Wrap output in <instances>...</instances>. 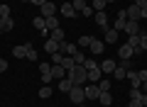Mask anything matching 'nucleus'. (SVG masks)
I'll return each mask as SVG.
<instances>
[{
    "label": "nucleus",
    "instance_id": "obj_50",
    "mask_svg": "<svg viewBox=\"0 0 147 107\" xmlns=\"http://www.w3.org/2000/svg\"><path fill=\"white\" fill-rule=\"evenodd\" d=\"M84 3H91V0H84Z\"/></svg>",
    "mask_w": 147,
    "mask_h": 107
},
{
    "label": "nucleus",
    "instance_id": "obj_43",
    "mask_svg": "<svg viewBox=\"0 0 147 107\" xmlns=\"http://www.w3.org/2000/svg\"><path fill=\"white\" fill-rule=\"evenodd\" d=\"M130 107H142V102L140 100H130Z\"/></svg>",
    "mask_w": 147,
    "mask_h": 107
},
{
    "label": "nucleus",
    "instance_id": "obj_40",
    "mask_svg": "<svg viewBox=\"0 0 147 107\" xmlns=\"http://www.w3.org/2000/svg\"><path fill=\"white\" fill-rule=\"evenodd\" d=\"M27 58H30V61H34V58H37V51L30 49V51H27Z\"/></svg>",
    "mask_w": 147,
    "mask_h": 107
},
{
    "label": "nucleus",
    "instance_id": "obj_13",
    "mask_svg": "<svg viewBox=\"0 0 147 107\" xmlns=\"http://www.w3.org/2000/svg\"><path fill=\"white\" fill-rule=\"evenodd\" d=\"M0 29L3 32H12L15 29V20H12V17H0Z\"/></svg>",
    "mask_w": 147,
    "mask_h": 107
},
{
    "label": "nucleus",
    "instance_id": "obj_26",
    "mask_svg": "<svg viewBox=\"0 0 147 107\" xmlns=\"http://www.w3.org/2000/svg\"><path fill=\"white\" fill-rule=\"evenodd\" d=\"M127 44H130L132 49H137V46H140V34H130L127 37Z\"/></svg>",
    "mask_w": 147,
    "mask_h": 107
},
{
    "label": "nucleus",
    "instance_id": "obj_17",
    "mask_svg": "<svg viewBox=\"0 0 147 107\" xmlns=\"http://www.w3.org/2000/svg\"><path fill=\"white\" fill-rule=\"evenodd\" d=\"M118 56H120V58H132V56H135V49H132L130 44H125V46H120Z\"/></svg>",
    "mask_w": 147,
    "mask_h": 107
},
{
    "label": "nucleus",
    "instance_id": "obj_33",
    "mask_svg": "<svg viewBox=\"0 0 147 107\" xmlns=\"http://www.w3.org/2000/svg\"><path fill=\"white\" fill-rule=\"evenodd\" d=\"M140 51H147V34H142L140 32V46H137Z\"/></svg>",
    "mask_w": 147,
    "mask_h": 107
},
{
    "label": "nucleus",
    "instance_id": "obj_11",
    "mask_svg": "<svg viewBox=\"0 0 147 107\" xmlns=\"http://www.w3.org/2000/svg\"><path fill=\"white\" fill-rule=\"evenodd\" d=\"M123 32H125L127 37H130V34H140V25H137L135 20H127V22H125V29H123Z\"/></svg>",
    "mask_w": 147,
    "mask_h": 107
},
{
    "label": "nucleus",
    "instance_id": "obj_5",
    "mask_svg": "<svg viewBox=\"0 0 147 107\" xmlns=\"http://www.w3.org/2000/svg\"><path fill=\"white\" fill-rule=\"evenodd\" d=\"M39 73H42V83H44V85H49V83L54 80V76H52V66H49V63H39Z\"/></svg>",
    "mask_w": 147,
    "mask_h": 107
},
{
    "label": "nucleus",
    "instance_id": "obj_20",
    "mask_svg": "<svg viewBox=\"0 0 147 107\" xmlns=\"http://www.w3.org/2000/svg\"><path fill=\"white\" fill-rule=\"evenodd\" d=\"M113 78H115V80H125L127 78V68H123L120 63H118V68L113 71Z\"/></svg>",
    "mask_w": 147,
    "mask_h": 107
},
{
    "label": "nucleus",
    "instance_id": "obj_36",
    "mask_svg": "<svg viewBox=\"0 0 147 107\" xmlns=\"http://www.w3.org/2000/svg\"><path fill=\"white\" fill-rule=\"evenodd\" d=\"M120 66L127 68V71H132V61H130V58H120Z\"/></svg>",
    "mask_w": 147,
    "mask_h": 107
},
{
    "label": "nucleus",
    "instance_id": "obj_35",
    "mask_svg": "<svg viewBox=\"0 0 147 107\" xmlns=\"http://www.w3.org/2000/svg\"><path fill=\"white\" fill-rule=\"evenodd\" d=\"M52 61H54V63H61V61H64V54H61V51H57V54H52Z\"/></svg>",
    "mask_w": 147,
    "mask_h": 107
},
{
    "label": "nucleus",
    "instance_id": "obj_48",
    "mask_svg": "<svg viewBox=\"0 0 147 107\" xmlns=\"http://www.w3.org/2000/svg\"><path fill=\"white\" fill-rule=\"evenodd\" d=\"M22 3H30V0H22Z\"/></svg>",
    "mask_w": 147,
    "mask_h": 107
},
{
    "label": "nucleus",
    "instance_id": "obj_42",
    "mask_svg": "<svg viewBox=\"0 0 147 107\" xmlns=\"http://www.w3.org/2000/svg\"><path fill=\"white\" fill-rule=\"evenodd\" d=\"M30 3H32V5H37V7H42L44 3H47V0H30Z\"/></svg>",
    "mask_w": 147,
    "mask_h": 107
},
{
    "label": "nucleus",
    "instance_id": "obj_49",
    "mask_svg": "<svg viewBox=\"0 0 147 107\" xmlns=\"http://www.w3.org/2000/svg\"><path fill=\"white\" fill-rule=\"evenodd\" d=\"M105 3H113V0H105Z\"/></svg>",
    "mask_w": 147,
    "mask_h": 107
},
{
    "label": "nucleus",
    "instance_id": "obj_18",
    "mask_svg": "<svg viewBox=\"0 0 147 107\" xmlns=\"http://www.w3.org/2000/svg\"><path fill=\"white\" fill-rule=\"evenodd\" d=\"M127 80H130V85H132V88H140V85H142L140 73H137V71H127Z\"/></svg>",
    "mask_w": 147,
    "mask_h": 107
},
{
    "label": "nucleus",
    "instance_id": "obj_45",
    "mask_svg": "<svg viewBox=\"0 0 147 107\" xmlns=\"http://www.w3.org/2000/svg\"><path fill=\"white\" fill-rule=\"evenodd\" d=\"M140 90H142V92L147 95V83H142V85H140Z\"/></svg>",
    "mask_w": 147,
    "mask_h": 107
},
{
    "label": "nucleus",
    "instance_id": "obj_16",
    "mask_svg": "<svg viewBox=\"0 0 147 107\" xmlns=\"http://www.w3.org/2000/svg\"><path fill=\"white\" fill-rule=\"evenodd\" d=\"M59 10H61V15H64V17H71V20H74V17H79V15H76V10H74V5H71V3H64V5L59 7Z\"/></svg>",
    "mask_w": 147,
    "mask_h": 107
},
{
    "label": "nucleus",
    "instance_id": "obj_41",
    "mask_svg": "<svg viewBox=\"0 0 147 107\" xmlns=\"http://www.w3.org/2000/svg\"><path fill=\"white\" fill-rule=\"evenodd\" d=\"M137 73H140V80L147 83V68H145V71H137Z\"/></svg>",
    "mask_w": 147,
    "mask_h": 107
},
{
    "label": "nucleus",
    "instance_id": "obj_25",
    "mask_svg": "<svg viewBox=\"0 0 147 107\" xmlns=\"http://www.w3.org/2000/svg\"><path fill=\"white\" fill-rule=\"evenodd\" d=\"M44 20H47V29H49V32L59 27V20H57V15H54V17H44Z\"/></svg>",
    "mask_w": 147,
    "mask_h": 107
},
{
    "label": "nucleus",
    "instance_id": "obj_6",
    "mask_svg": "<svg viewBox=\"0 0 147 107\" xmlns=\"http://www.w3.org/2000/svg\"><path fill=\"white\" fill-rule=\"evenodd\" d=\"M100 78H103V71H100L98 63H96L93 68H88V83H98Z\"/></svg>",
    "mask_w": 147,
    "mask_h": 107
},
{
    "label": "nucleus",
    "instance_id": "obj_47",
    "mask_svg": "<svg viewBox=\"0 0 147 107\" xmlns=\"http://www.w3.org/2000/svg\"><path fill=\"white\" fill-rule=\"evenodd\" d=\"M3 34H5V32H3V29H0V37H3Z\"/></svg>",
    "mask_w": 147,
    "mask_h": 107
},
{
    "label": "nucleus",
    "instance_id": "obj_32",
    "mask_svg": "<svg viewBox=\"0 0 147 107\" xmlns=\"http://www.w3.org/2000/svg\"><path fill=\"white\" fill-rule=\"evenodd\" d=\"M88 44H91V37H88V34H84V37H79V44H76V46L81 49V46H88Z\"/></svg>",
    "mask_w": 147,
    "mask_h": 107
},
{
    "label": "nucleus",
    "instance_id": "obj_29",
    "mask_svg": "<svg viewBox=\"0 0 147 107\" xmlns=\"http://www.w3.org/2000/svg\"><path fill=\"white\" fill-rule=\"evenodd\" d=\"M61 66L66 68V71H71V68L76 66V63H74V58H71V56H64V61H61Z\"/></svg>",
    "mask_w": 147,
    "mask_h": 107
},
{
    "label": "nucleus",
    "instance_id": "obj_28",
    "mask_svg": "<svg viewBox=\"0 0 147 107\" xmlns=\"http://www.w3.org/2000/svg\"><path fill=\"white\" fill-rule=\"evenodd\" d=\"M71 58H74V63H84V61H86V56H84V54H81L79 49H76V51H74V54H71Z\"/></svg>",
    "mask_w": 147,
    "mask_h": 107
},
{
    "label": "nucleus",
    "instance_id": "obj_1",
    "mask_svg": "<svg viewBox=\"0 0 147 107\" xmlns=\"http://www.w3.org/2000/svg\"><path fill=\"white\" fill-rule=\"evenodd\" d=\"M66 78L74 85H86V83H88V71L84 68V63H76L71 71H66Z\"/></svg>",
    "mask_w": 147,
    "mask_h": 107
},
{
    "label": "nucleus",
    "instance_id": "obj_4",
    "mask_svg": "<svg viewBox=\"0 0 147 107\" xmlns=\"http://www.w3.org/2000/svg\"><path fill=\"white\" fill-rule=\"evenodd\" d=\"M125 15H127V20H142V7L137 5V3H130V7L125 10Z\"/></svg>",
    "mask_w": 147,
    "mask_h": 107
},
{
    "label": "nucleus",
    "instance_id": "obj_31",
    "mask_svg": "<svg viewBox=\"0 0 147 107\" xmlns=\"http://www.w3.org/2000/svg\"><path fill=\"white\" fill-rule=\"evenodd\" d=\"M98 88H100V92L110 90V80H105V78H100V80H98Z\"/></svg>",
    "mask_w": 147,
    "mask_h": 107
},
{
    "label": "nucleus",
    "instance_id": "obj_24",
    "mask_svg": "<svg viewBox=\"0 0 147 107\" xmlns=\"http://www.w3.org/2000/svg\"><path fill=\"white\" fill-rule=\"evenodd\" d=\"M71 88H74V83L69 80V78H61V80H59V90H61V92H69Z\"/></svg>",
    "mask_w": 147,
    "mask_h": 107
},
{
    "label": "nucleus",
    "instance_id": "obj_15",
    "mask_svg": "<svg viewBox=\"0 0 147 107\" xmlns=\"http://www.w3.org/2000/svg\"><path fill=\"white\" fill-rule=\"evenodd\" d=\"M52 76L57 78V80H61V78H66V68H64L61 63H54L52 66Z\"/></svg>",
    "mask_w": 147,
    "mask_h": 107
},
{
    "label": "nucleus",
    "instance_id": "obj_9",
    "mask_svg": "<svg viewBox=\"0 0 147 107\" xmlns=\"http://www.w3.org/2000/svg\"><path fill=\"white\" fill-rule=\"evenodd\" d=\"M93 17H96V25H98V27H100L103 32L108 29V15H105V10H103V12H96Z\"/></svg>",
    "mask_w": 147,
    "mask_h": 107
},
{
    "label": "nucleus",
    "instance_id": "obj_52",
    "mask_svg": "<svg viewBox=\"0 0 147 107\" xmlns=\"http://www.w3.org/2000/svg\"><path fill=\"white\" fill-rule=\"evenodd\" d=\"M142 107H147V105H142Z\"/></svg>",
    "mask_w": 147,
    "mask_h": 107
},
{
    "label": "nucleus",
    "instance_id": "obj_14",
    "mask_svg": "<svg viewBox=\"0 0 147 107\" xmlns=\"http://www.w3.org/2000/svg\"><path fill=\"white\" fill-rule=\"evenodd\" d=\"M98 66H100V71H103V73H113V71L118 68V63L113 61V58H105V61H103V63H98Z\"/></svg>",
    "mask_w": 147,
    "mask_h": 107
},
{
    "label": "nucleus",
    "instance_id": "obj_53",
    "mask_svg": "<svg viewBox=\"0 0 147 107\" xmlns=\"http://www.w3.org/2000/svg\"><path fill=\"white\" fill-rule=\"evenodd\" d=\"M79 107H84V105H79Z\"/></svg>",
    "mask_w": 147,
    "mask_h": 107
},
{
    "label": "nucleus",
    "instance_id": "obj_12",
    "mask_svg": "<svg viewBox=\"0 0 147 107\" xmlns=\"http://www.w3.org/2000/svg\"><path fill=\"white\" fill-rule=\"evenodd\" d=\"M39 10H42V17H54L57 15V7H54V3H49V0L39 7Z\"/></svg>",
    "mask_w": 147,
    "mask_h": 107
},
{
    "label": "nucleus",
    "instance_id": "obj_46",
    "mask_svg": "<svg viewBox=\"0 0 147 107\" xmlns=\"http://www.w3.org/2000/svg\"><path fill=\"white\" fill-rule=\"evenodd\" d=\"M142 17H147V7H142Z\"/></svg>",
    "mask_w": 147,
    "mask_h": 107
},
{
    "label": "nucleus",
    "instance_id": "obj_30",
    "mask_svg": "<svg viewBox=\"0 0 147 107\" xmlns=\"http://www.w3.org/2000/svg\"><path fill=\"white\" fill-rule=\"evenodd\" d=\"M71 5H74V10H76V12H81V10H84L86 5H88V3H84V0H74Z\"/></svg>",
    "mask_w": 147,
    "mask_h": 107
},
{
    "label": "nucleus",
    "instance_id": "obj_23",
    "mask_svg": "<svg viewBox=\"0 0 147 107\" xmlns=\"http://www.w3.org/2000/svg\"><path fill=\"white\" fill-rule=\"evenodd\" d=\"M88 5L93 7V12H103V10H105V5H108V3H105V0H91Z\"/></svg>",
    "mask_w": 147,
    "mask_h": 107
},
{
    "label": "nucleus",
    "instance_id": "obj_21",
    "mask_svg": "<svg viewBox=\"0 0 147 107\" xmlns=\"http://www.w3.org/2000/svg\"><path fill=\"white\" fill-rule=\"evenodd\" d=\"M98 102H100V105H105V107H108V105H113V95H110V90L100 92V95H98Z\"/></svg>",
    "mask_w": 147,
    "mask_h": 107
},
{
    "label": "nucleus",
    "instance_id": "obj_51",
    "mask_svg": "<svg viewBox=\"0 0 147 107\" xmlns=\"http://www.w3.org/2000/svg\"><path fill=\"white\" fill-rule=\"evenodd\" d=\"M130 3H135V0H130Z\"/></svg>",
    "mask_w": 147,
    "mask_h": 107
},
{
    "label": "nucleus",
    "instance_id": "obj_34",
    "mask_svg": "<svg viewBox=\"0 0 147 107\" xmlns=\"http://www.w3.org/2000/svg\"><path fill=\"white\" fill-rule=\"evenodd\" d=\"M0 17H10V5H0Z\"/></svg>",
    "mask_w": 147,
    "mask_h": 107
},
{
    "label": "nucleus",
    "instance_id": "obj_2",
    "mask_svg": "<svg viewBox=\"0 0 147 107\" xmlns=\"http://www.w3.org/2000/svg\"><path fill=\"white\" fill-rule=\"evenodd\" d=\"M69 97H71V102H74V105H84V100H86L84 85H74L71 90H69Z\"/></svg>",
    "mask_w": 147,
    "mask_h": 107
},
{
    "label": "nucleus",
    "instance_id": "obj_10",
    "mask_svg": "<svg viewBox=\"0 0 147 107\" xmlns=\"http://www.w3.org/2000/svg\"><path fill=\"white\" fill-rule=\"evenodd\" d=\"M88 49H91V54H103V49H105V41H100V39H91Z\"/></svg>",
    "mask_w": 147,
    "mask_h": 107
},
{
    "label": "nucleus",
    "instance_id": "obj_19",
    "mask_svg": "<svg viewBox=\"0 0 147 107\" xmlns=\"http://www.w3.org/2000/svg\"><path fill=\"white\" fill-rule=\"evenodd\" d=\"M44 51H47V54H57V51H59V41L47 39V41H44Z\"/></svg>",
    "mask_w": 147,
    "mask_h": 107
},
{
    "label": "nucleus",
    "instance_id": "obj_7",
    "mask_svg": "<svg viewBox=\"0 0 147 107\" xmlns=\"http://www.w3.org/2000/svg\"><path fill=\"white\" fill-rule=\"evenodd\" d=\"M125 22H127V15H125V10H120V12H118V17H115V25H113V29L123 32V29H125Z\"/></svg>",
    "mask_w": 147,
    "mask_h": 107
},
{
    "label": "nucleus",
    "instance_id": "obj_44",
    "mask_svg": "<svg viewBox=\"0 0 147 107\" xmlns=\"http://www.w3.org/2000/svg\"><path fill=\"white\" fill-rule=\"evenodd\" d=\"M135 3H137L140 7H147V0H135Z\"/></svg>",
    "mask_w": 147,
    "mask_h": 107
},
{
    "label": "nucleus",
    "instance_id": "obj_3",
    "mask_svg": "<svg viewBox=\"0 0 147 107\" xmlns=\"http://www.w3.org/2000/svg\"><path fill=\"white\" fill-rule=\"evenodd\" d=\"M84 92H86V100H98L100 88H98V83H86V85H84Z\"/></svg>",
    "mask_w": 147,
    "mask_h": 107
},
{
    "label": "nucleus",
    "instance_id": "obj_8",
    "mask_svg": "<svg viewBox=\"0 0 147 107\" xmlns=\"http://www.w3.org/2000/svg\"><path fill=\"white\" fill-rule=\"evenodd\" d=\"M103 34H105V37H103L105 44H115V41H118V29H113V27H108Z\"/></svg>",
    "mask_w": 147,
    "mask_h": 107
},
{
    "label": "nucleus",
    "instance_id": "obj_37",
    "mask_svg": "<svg viewBox=\"0 0 147 107\" xmlns=\"http://www.w3.org/2000/svg\"><path fill=\"white\" fill-rule=\"evenodd\" d=\"M93 66H96L93 58H86V61H84V68H86V71H88V68H93Z\"/></svg>",
    "mask_w": 147,
    "mask_h": 107
},
{
    "label": "nucleus",
    "instance_id": "obj_27",
    "mask_svg": "<svg viewBox=\"0 0 147 107\" xmlns=\"http://www.w3.org/2000/svg\"><path fill=\"white\" fill-rule=\"evenodd\" d=\"M52 92H54V90H52L49 85H42V88H39V97H42V100H47V97L52 95Z\"/></svg>",
    "mask_w": 147,
    "mask_h": 107
},
{
    "label": "nucleus",
    "instance_id": "obj_38",
    "mask_svg": "<svg viewBox=\"0 0 147 107\" xmlns=\"http://www.w3.org/2000/svg\"><path fill=\"white\" fill-rule=\"evenodd\" d=\"M81 15H86V17H88V15H93V7H91V5H86L84 10H81Z\"/></svg>",
    "mask_w": 147,
    "mask_h": 107
},
{
    "label": "nucleus",
    "instance_id": "obj_39",
    "mask_svg": "<svg viewBox=\"0 0 147 107\" xmlns=\"http://www.w3.org/2000/svg\"><path fill=\"white\" fill-rule=\"evenodd\" d=\"M7 71V61H5V58H0V73H5Z\"/></svg>",
    "mask_w": 147,
    "mask_h": 107
},
{
    "label": "nucleus",
    "instance_id": "obj_22",
    "mask_svg": "<svg viewBox=\"0 0 147 107\" xmlns=\"http://www.w3.org/2000/svg\"><path fill=\"white\" fill-rule=\"evenodd\" d=\"M49 39H54V41H59V44H61V41H64V29H61V27L52 29V32H49Z\"/></svg>",
    "mask_w": 147,
    "mask_h": 107
}]
</instances>
